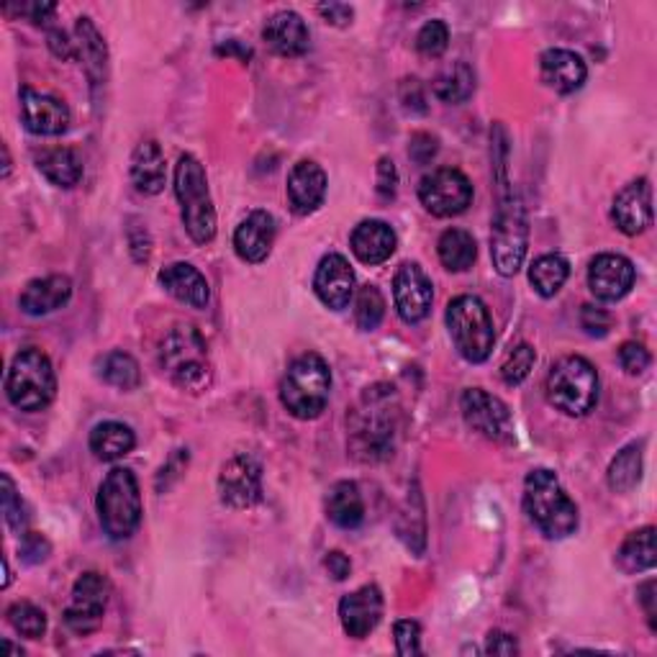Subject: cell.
<instances>
[{
	"label": "cell",
	"mask_w": 657,
	"mask_h": 657,
	"mask_svg": "<svg viewBox=\"0 0 657 657\" xmlns=\"http://www.w3.org/2000/svg\"><path fill=\"white\" fill-rule=\"evenodd\" d=\"M524 511L547 539H566L578 529L576 501L552 470L537 468L524 480Z\"/></svg>",
	"instance_id": "1"
},
{
	"label": "cell",
	"mask_w": 657,
	"mask_h": 657,
	"mask_svg": "<svg viewBox=\"0 0 657 657\" xmlns=\"http://www.w3.org/2000/svg\"><path fill=\"white\" fill-rule=\"evenodd\" d=\"M329 393H332V370L316 352L301 355L291 362L281 381V401L296 419H316L324 414Z\"/></svg>",
	"instance_id": "2"
},
{
	"label": "cell",
	"mask_w": 657,
	"mask_h": 657,
	"mask_svg": "<svg viewBox=\"0 0 657 657\" xmlns=\"http://www.w3.org/2000/svg\"><path fill=\"white\" fill-rule=\"evenodd\" d=\"M6 393L16 409L29 411V414L47 409L55 401L57 377L45 352L27 347L13 357L6 375Z\"/></svg>",
	"instance_id": "3"
},
{
	"label": "cell",
	"mask_w": 657,
	"mask_h": 657,
	"mask_svg": "<svg viewBox=\"0 0 657 657\" xmlns=\"http://www.w3.org/2000/svg\"><path fill=\"white\" fill-rule=\"evenodd\" d=\"M175 193L183 206L185 232L196 244H208L216 237V210L208 196L206 170L193 155H183L175 165Z\"/></svg>",
	"instance_id": "4"
},
{
	"label": "cell",
	"mask_w": 657,
	"mask_h": 657,
	"mask_svg": "<svg viewBox=\"0 0 657 657\" xmlns=\"http://www.w3.org/2000/svg\"><path fill=\"white\" fill-rule=\"evenodd\" d=\"M159 362L183 391L200 393L210 385V365L204 336L193 326H175L163 340Z\"/></svg>",
	"instance_id": "5"
},
{
	"label": "cell",
	"mask_w": 657,
	"mask_h": 657,
	"mask_svg": "<svg viewBox=\"0 0 657 657\" xmlns=\"http://www.w3.org/2000/svg\"><path fill=\"white\" fill-rule=\"evenodd\" d=\"M100 527L111 539H129L141 521V493L137 475L126 468H114L98 488Z\"/></svg>",
	"instance_id": "6"
},
{
	"label": "cell",
	"mask_w": 657,
	"mask_h": 657,
	"mask_svg": "<svg viewBox=\"0 0 657 657\" xmlns=\"http://www.w3.org/2000/svg\"><path fill=\"white\" fill-rule=\"evenodd\" d=\"M547 399L568 416L591 414L598 403V373L580 355L558 360L547 375Z\"/></svg>",
	"instance_id": "7"
},
{
	"label": "cell",
	"mask_w": 657,
	"mask_h": 657,
	"mask_svg": "<svg viewBox=\"0 0 657 657\" xmlns=\"http://www.w3.org/2000/svg\"><path fill=\"white\" fill-rule=\"evenodd\" d=\"M501 188H503V196H501V206H499V214H496L493 234H491V257H493V267L499 269V275L513 277L519 273V267L524 265L529 226H527L524 206H521L517 193L507 190V183H501Z\"/></svg>",
	"instance_id": "8"
},
{
	"label": "cell",
	"mask_w": 657,
	"mask_h": 657,
	"mask_svg": "<svg viewBox=\"0 0 657 657\" xmlns=\"http://www.w3.org/2000/svg\"><path fill=\"white\" fill-rule=\"evenodd\" d=\"M393 393L385 385L365 393V409L357 411L355 429H352V450L362 460L389 458L393 450L395 411L391 409Z\"/></svg>",
	"instance_id": "9"
},
{
	"label": "cell",
	"mask_w": 657,
	"mask_h": 657,
	"mask_svg": "<svg viewBox=\"0 0 657 657\" xmlns=\"http://www.w3.org/2000/svg\"><path fill=\"white\" fill-rule=\"evenodd\" d=\"M448 329L454 347L468 362H486L496 342L493 318L475 296H458L448 306Z\"/></svg>",
	"instance_id": "10"
},
{
	"label": "cell",
	"mask_w": 657,
	"mask_h": 657,
	"mask_svg": "<svg viewBox=\"0 0 657 657\" xmlns=\"http://www.w3.org/2000/svg\"><path fill=\"white\" fill-rule=\"evenodd\" d=\"M419 200L432 216H458L473 204V185L454 167H440L419 183Z\"/></svg>",
	"instance_id": "11"
},
{
	"label": "cell",
	"mask_w": 657,
	"mask_h": 657,
	"mask_svg": "<svg viewBox=\"0 0 657 657\" xmlns=\"http://www.w3.org/2000/svg\"><path fill=\"white\" fill-rule=\"evenodd\" d=\"M108 596H111V584L106 576L90 570L75 580L70 606L65 609V625L70 627L75 635H90L100 627L104 621Z\"/></svg>",
	"instance_id": "12"
},
{
	"label": "cell",
	"mask_w": 657,
	"mask_h": 657,
	"mask_svg": "<svg viewBox=\"0 0 657 657\" xmlns=\"http://www.w3.org/2000/svg\"><path fill=\"white\" fill-rule=\"evenodd\" d=\"M460 411L468 426L483 434L491 442H513V419L507 403L483 389H468L460 399Z\"/></svg>",
	"instance_id": "13"
},
{
	"label": "cell",
	"mask_w": 657,
	"mask_h": 657,
	"mask_svg": "<svg viewBox=\"0 0 657 657\" xmlns=\"http://www.w3.org/2000/svg\"><path fill=\"white\" fill-rule=\"evenodd\" d=\"M218 496L229 509H249L263 499V465L242 452L234 454L218 473Z\"/></svg>",
	"instance_id": "14"
},
{
	"label": "cell",
	"mask_w": 657,
	"mask_h": 657,
	"mask_svg": "<svg viewBox=\"0 0 657 657\" xmlns=\"http://www.w3.org/2000/svg\"><path fill=\"white\" fill-rule=\"evenodd\" d=\"M393 298L403 322L419 324L432 311L434 285L416 263H403L393 277Z\"/></svg>",
	"instance_id": "15"
},
{
	"label": "cell",
	"mask_w": 657,
	"mask_h": 657,
	"mask_svg": "<svg viewBox=\"0 0 657 657\" xmlns=\"http://www.w3.org/2000/svg\"><path fill=\"white\" fill-rule=\"evenodd\" d=\"M21 121L37 137H60L70 129V108L60 98L31 88L21 90Z\"/></svg>",
	"instance_id": "16"
},
{
	"label": "cell",
	"mask_w": 657,
	"mask_h": 657,
	"mask_svg": "<svg viewBox=\"0 0 657 657\" xmlns=\"http://www.w3.org/2000/svg\"><path fill=\"white\" fill-rule=\"evenodd\" d=\"M611 218L627 237L647 232L653 226V188L650 180L639 178L617 193L611 206Z\"/></svg>",
	"instance_id": "17"
},
{
	"label": "cell",
	"mask_w": 657,
	"mask_h": 657,
	"mask_svg": "<svg viewBox=\"0 0 657 657\" xmlns=\"http://www.w3.org/2000/svg\"><path fill=\"white\" fill-rule=\"evenodd\" d=\"M314 291L326 308H347L352 296H355V269L350 267V263L342 255L332 252V255H326L316 267Z\"/></svg>",
	"instance_id": "18"
},
{
	"label": "cell",
	"mask_w": 657,
	"mask_h": 657,
	"mask_svg": "<svg viewBox=\"0 0 657 657\" xmlns=\"http://www.w3.org/2000/svg\"><path fill=\"white\" fill-rule=\"evenodd\" d=\"M383 594L377 586H362L355 594H347L340 604V619L344 631L352 639H365L381 625Z\"/></svg>",
	"instance_id": "19"
},
{
	"label": "cell",
	"mask_w": 657,
	"mask_h": 657,
	"mask_svg": "<svg viewBox=\"0 0 657 657\" xmlns=\"http://www.w3.org/2000/svg\"><path fill=\"white\" fill-rule=\"evenodd\" d=\"M588 285L601 301H621L635 285V265L621 255H598L588 267Z\"/></svg>",
	"instance_id": "20"
},
{
	"label": "cell",
	"mask_w": 657,
	"mask_h": 657,
	"mask_svg": "<svg viewBox=\"0 0 657 657\" xmlns=\"http://www.w3.org/2000/svg\"><path fill=\"white\" fill-rule=\"evenodd\" d=\"M539 75H542V82L555 92H576L584 88L588 78V67L584 57L570 52V49H547L539 60Z\"/></svg>",
	"instance_id": "21"
},
{
	"label": "cell",
	"mask_w": 657,
	"mask_h": 657,
	"mask_svg": "<svg viewBox=\"0 0 657 657\" xmlns=\"http://www.w3.org/2000/svg\"><path fill=\"white\" fill-rule=\"evenodd\" d=\"M265 45L281 57H301L311 47V31L306 21L293 11H281L269 16L263 29Z\"/></svg>",
	"instance_id": "22"
},
{
	"label": "cell",
	"mask_w": 657,
	"mask_h": 657,
	"mask_svg": "<svg viewBox=\"0 0 657 657\" xmlns=\"http://www.w3.org/2000/svg\"><path fill=\"white\" fill-rule=\"evenodd\" d=\"M275 242V222L267 210H252L234 232V249L244 263H263Z\"/></svg>",
	"instance_id": "23"
},
{
	"label": "cell",
	"mask_w": 657,
	"mask_h": 657,
	"mask_svg": "<svg viewBox=\"0 0 657 657\" xmlns=\"http://www.w3.org/2000/svg\"><path fill=\"white\" fill-rule=\"evenodd\" d=\"M326 173L311 159H303L288 175V200L296 214L308 216L324 204Z\"/></svg>",
	"instance_id": "24"
},
{
	"label": "cell",
	"mask_w": 657,
	"mask_h": 657,
	"mask_svg": "<svg viewBox=\"0 0 657 657\" xmlns=\"http://www.w3.org/2000/svg\"><path fill=\"white\" fill-rule=\"evenodd\" d=\"M72 298V281L67 275H47L31 281L21 293V311L29 316H47L67 306Z\"/></svg>",
	"instance_id": "25"
},
{
	"label": "cell",
	"mask_w": 657,
	"mask_h": 657,
	"mask_svg": "<svg viewBox=\"0 0 657 657\" xmlns=\"http://www.w3.org/2000/svg\"><path fill=\"white\" fill-rule=\"evenodd\" d=\"M352 244V252H355V257L360 263L365 265H381L385 259L393 257L395 252V232L391 229L385 222H377V218H367V222H362L355 226V232H352L350 237Z\"/></svg>",
	"instance_id": "26"
},
{
	"label": "cell",
	"mask_w": 657,
	"mask_h": 657,
	"mask_svg": "<svg viewBox=\"0 0 657 657\" xmlns=\"http://www.w3.org/2000/svg\"><path fill=\"white\" fill-rule=\"evenodd\" d=\"M159 283H163V288L170 293L173 298H178L180 303H185V306L190 308L208 306V298H210L208 281L188 263L167 265L163 273H159Z\"/></svg>",
	"instance_id": "27"
},
{
	"label": "cell",
	"mask_w": 657,
	"mask_h": 657,
	"mask_svg": "<svg viewBox=\"0 0 657 657\" xmlns=\"http://www.w3.org/2000/svg\"><path fill=\"white\" fill-rule=\"evenodd\" d=\"M167 180L165 155L157 141H141L131 155V183L134 188L145 196H157L163 193Z\"/></svg>",
	"instance_id": "28"
},
{
	"label": "cell",
	"mask_w": 657,
	"mask_h": 657,
	"mask_svg": "<svg viewBox=\"0 0 657 657\" xmlns=\"http://www.w3.org/2000/svg\"><path fill=\"white\" fill-rule=\"evenodd\" d=\"M326 517L340 529H357L365 519V501L357 483L340 480L326 496Z\"/></svg>",
	"instance_id": "29"
},
{
	"label": "cell",
	"mask_w": 657,
	"mask_h": 657,
	"mask_svg": "<svg viewBox=\"0 0 657 657\" xmlns=\"http://www.w3.org/2000/svg\"><path fill=\"white\" fill-rule=\"evenodd\" d=\"M37 167L57 188H75L82 180V159L70 147L45 149L37 157Z\"/></svg>",
	"instance_id": "30"
},
{
	"label": "cell",
	"mask_w": 657,
	"mask_h": 657,
	"mask_svg": "<svg viewBox=\"0 0 657 657\" xmlns=\"http://www.w3.org/2000/svg\"><path fill=\"white\" fill-rule=\"evenodd\" d=\"M134 444H137V437L121 421H104L90 432V452L104 462L124 458L134 450Z\"/></svg>",
	"instance_id": "31"
},
{
	"label": "cell",
	"mask_w": 657,
	"mask_h": 657,
	"mask_svg": "<svg viewBox=\"0 0 657 657\" xmlns=\"http://www.w3.org/2000/svg\"><path fill=\"white\" fill-rule=\"evenodd\" d=\"M655 562H657L655 527H643L637 529V532H631L625 542H621L617 552V566L625 572L653 570Z\"/></svg>",
	"instance_id": "32"
},
{
	"label": "cell",
	"mask_w": 657,
	"mask_h": 657,
	"mask_svg": "<svg viewBox=\"0 0 657 657\" xmlns=\"http://www.w3.org/2000/svg\"><path fill=\"white\" fill-rule=\"evenodd\" d=\"M78 47H80L82 62H86V72H88V78L92 80V86L106 82V72H108L106 41L98 33V29L92 27V21L86 19V16L78 19Z\"/></svg>",
	"instance_id": "33"
},
{
	"label": "cell",
	"mask_w": 657,
	"mask_h": 657,
	"mask_svg": "<svg viewBox=\"0 0 657 657\" xmlns=\"http://www.w3.org/2000/svg\"><path fill=\"white\" fill-rule=\"evenodd\" d=\"M437 252H440L442 265L452 269V273H465L468 267H473L478 257V244L473 234L465 229H448L437 242Z\"/></svg>",
	"instance_id": "34"
},
{
	"label": "cell",
	"mask_w": 657,
	"mask_h": 657,
	"mask_svg": "<svg viewBox=\"0 0 657 657\" xmlns=\"http://www.w3.org/2000/svg\"><path fill=\"white\" fill-rule=\"evenodd\" d=\"M570 275V265L566 257L560 255H542L537 257L532 267H529V283L535 285V291L542 298L558 296L562 285H566Z\"/></svg>",
	"instance_id": "35"
},
{
	"label": "cell",
	"mask_w": 657,
	"mask_h": 657,
	"mask_svg": "<svg viewBox=\"0 0 657 657\" xmlns=\"http://www.w3.org/2000/svg\"><path fill=\"white\" fill-rule=\"evenodd\" d=\"M475 90V75L465 62H454L448 70L437 75L434 96L444 104H465Z\"/></svg>",
	"instance_id": "36"
},
{
	"label": "cell",
	"mask_w": 657,
	"mask_h": 657,
	"mask_svg": "<svg viewBox=\"0 0 657 657\" xmlns=\"http://www.w3.org/2000/svg\"><path fill=\"white\" fill-rule=\"evenodd\" d=\"M609 488L617 493H629L643 480V444H629L609 465Z\"/></svg>",
	"instance_id": "37"
},
{
	"label": "cell",
	"mask_w": 657,
	"mask_h": 657,
	"mask_svg": "<svg viewBox=\"0 0 657 657\" xmlns=\"http://www.w3.org/2000/svg\"><path fill=\"white\" fill-rule=\"evenodd\" d=\"M98 375L119 391H134L139 389L141 383L139 362L131 355H126V352H108V355L98 362Z\"/></svg>",
	"instance_id": "38"
},
{
	"label": "cell",
	"mask_w": 657,
	"mask_h": 657,
	"mask_svg": "<svg viewBox=\"0 0 657 657\" xmlns=\"http://www.w3.org/2000/svg\"><path fill=\"white\" fill-rule=\"evenodd\" d=\"M385 316V298L383 293L375 288V285H365L360 288L355 298V322L362 332H373V329L381 326Z\"/></svg>",
	"instance_id": "39"
},
{
	"label": "cell",
	"mask_w": 657,
	"mask_h": 657,
	"mask_svg": "<svg viewBox=\"0 0 657 657\" xmlns=\"http://www.w3.org/2000/svg\"><path fill=\"white\" fill-rule=\"evenodd\" d=\"M8 621L21 637L41 639L47 631V614L29 601H19L8 609Z\"/></svg>",
	"instance_id": "40"
},
{
	"label": "cell",
	"mask_w": 657,
	"mask_h": 657,
	"mask_svg": "<svg viewBox=\"0 0 657 657\" xmlns=\"http://www.w3.org/2000/svg\"><path fill=\"white\" fill-rule=\"evenodd\" d=\"M535 362H537V352H535L532 344H519V347H513L501 365L503 383L507 385L524 383L529 373H532Z\"/></svg>",
	"instance_id": "41"
},
{
	"label": "cell",
	"mask_w": 657,
	"mask_h": 657,
	"mask_svg": "<svg viewBox=\"0 0 657 657\" xmlns=\"http://www.w3.org/2000/svg\"><path fill=\"white\" fill-rule=\"evenodd\" d=\"M450 45V29L448 23L434 19V21H426L421 31L416 33V49L424 57H440L444 55V49Z\"/></svg>",
	"instance_id": "42"
},
{
	"label": "cell",
	"mask_w": 657,
	"mask_h": 657,
	"mask_svg": "<svg viewBox=\"0 0 657 657\" xmlns=\"http://www.w3.org/2000/svg\"><path fill=\"white\" fill-rule=\"evenodd\" d=\"M0 499H3L6 524L11 527L13 532H23V527H27V509H23L21 496L16 493L13 480L8 475H0Z\"/></svg>",
	"instance_id": "43"
},
{
	"label": "cell",
	"mask_w": 657,
	"mask_h": 657,
	"mask_svg": "<svg viewBox=\"0 0 657 657\" xmlns=\"http://www.w3.org/2000/svg\"><path fill=\"white\" fill-rule=\"evenodd\" d=\"M393 637H395V650H399V655H403V657L421 655V627H419V621H411V619L395 621Z\"/></svg>",
	"instance_id": "44"
},
{
	"label": "cell",
	"mask_w": 657,
	"mask_h": 657,
	"mask_svg": "<svg viewBox=\"0 0 657 657\" xmlns=\"http://www.w3.org/2000/svg\"><path fill=\"white\" fill-rule=\"evenodd\" d=\"M619 365L627 370L629 375H643L650 367V352L637 342H625L619 347Z\"/></svg>",
	"instance_id": "45"
},
{
	"label": "cell",
	"mask_w": 657,
	"mask_h": 657,
	"mask_svg": "<svg viewBox=\"0 0 657 657\" xmlns=\"http://www.w3.org/2000/svg\"><path fill=\"white\" fill-rule=\"evenodd\" d=\"M437 149H440V145H437V137H432V134H424V131L414 134V137H411V141H409V155L416 165L432 163Z\"/></svg>",
	"instance_id": "46"
},
{
	"label": "cell",
	"mask_w": 657,
	"mask_h": 657,
	"mask_svg": "<svg viewBox=\"0 0 657 657\" xmlns=\"http://www.w3.org/2000/svg\"><path fill=\"white\" fill-rule=\"evenodd\" d=\"M580 324H584V329H586L588 334L604 336L606 332H609V326H611V316L606 314L604 308L584 306V311H580Z\"/></svg>",
	"instance_id": "47"
},
{
	"label": "cell",
	"mask_w": 657,
	"mask_h": 657,
	"mask_svg": "<svg viewBox=\"0 0 657 657\" xmlns=\"http://www.w3.org/2000/svg\"><path fill=\"white\" fill-rule=\"evenodd\" d=\"M395 185H399V173H395L393 159L383 157L381 163H377V193L389 200L395 196Z\"/></svg>",
	"instance_id": "48"
},
{
	"label": "cell",
	"mask_w": 657,
	"mask_h": 657,
	"mask_svg": "<svg viewBox=\"0 0 657 657\" xmlns=\"http://www.w3.org/2000/svg\"><path fill=\"white\" fill-rule=\"evenodd\" d=\"M21 555H23V560H29V562H41V560H47V555H49V542L45 537L41 535H27L23 537V545H21Z\"/></svg>",
	"instance_id": "49"
},
{
	"label": "cell",
	"mask_w": 657,
	"mask_h": 657,
	"mask_svg": "<svg viewBox=\"0 0 657 657\" xmlns=\"http://www.w3.org/2000/svg\"><path fill=\"white\" fill-rule=\"evenodd\" d=\"M318 13H322V19L326 23H332V27H347L352 16H355V11L344 3H324L318 6Z\"/></svg>",
	"instance_id": "50"
},
{
	"label": "cell",
	"mask_w": 657,
	"mask_h": 657,
	"mask_svg": "<svg viewBox=\"0 0 657 657\" xmlns=\"http://www.w3.org/2000/svg\"><path fill=\"white\" fill-rule=\"evenodd\" d=\"M47 41H49V49H52L55 57H60V60H75L78 57V49L70 39H67V33L60 29H52L47 33Z\"/></svg>",
	"instance_id": "51"
},
{
	"label": "cell",
	"mask_w": 657,
	"mask_h": 657,
	"mask_svg": "<svg viewBox=\"0 0 657 657\" xmlns=\"http://www.w3.org/2000/svg\"><path fill=\"white\" fill-rule=\"evenodd\" d=\"M486 653H491V655H517L519 645H517V639H513L511 635H507V631H491V635H488Z\"/></svg>",
	"instance_id": "52"
},
{
	"label": "cell",
	"mask_w": 657,
	"mask_h": 657,
	"mask_svg": "<svg viewBox=\"0 0 657 657\" xmlns=\"http://www.w3.org/2000/svg\"><path fill=\"white\" fill-rule=\"evenodd\" d=\"M324 566L329 570V576H332L334 580H344L352 570L350 558H347V555H342V552H329L324 558Z\"/></svg>",
	"instance_id": "53"
},
{
	"label": "cell",
	"mask_w": 657,
	"mask_h": 657,
	"mask_svg": "<svg viewBox=\"0 0 657 657\" xmlns=\"http://www.w3.org/2000/svg\"><path fill=\"white\" fill-rule=\"evenodd\" d=\"M639 601L645 606V614H647V621H650V629H657V611H655V580H647V584L639 588Z\"/></svg>",
	"instance_id": "54"
},
{
	"label": "cell",
	"mask_w": 657,
	"mask_h": 657,
	"mask_svg": "<svg viewBox=\"0 0 657 657\" xmlns=\"http://www.w3.org/2000/svg\"><path fill=\"white\" fill-rule=\"evenodd\" d=\"M21 11H23V13H29V19H31V21L41 23V21H47L49 16H52V13L57 11V6H55V3H31V6H23Z\"/></svg>",
	"instance_id": "55"
},
{
	"label": "cell",
	"mask_w": 657,
	"mask_h": 657,
	"mask_svg": "<svg viewBox=\"0 0 657 657\" xmlns=\"http://www.w3.org/2000/svg\"><path fill=\"white\" fill-rule=\"evenodd\" d=\"M218 55H226V57H232V55H239V60L242 62H249V57H252V52L249 49H244V47H239V41H226V45H222L216 49Z\"/></svg>",
	"instance_id": "56"
}]
</instances>
